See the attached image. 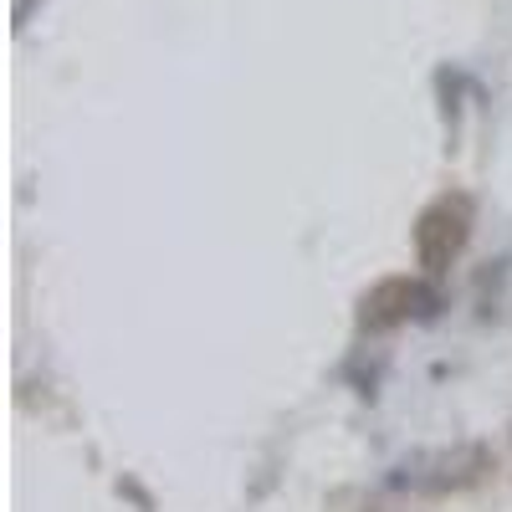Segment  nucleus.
<instances>
[{
    "mask_svg": "<svg viewBox=\"0 0 512 512\" xmlns=\"http://www.w3.org/2000/svg\"><path fill=\"white\" fill-rule=\"evenodd\" d=\"M461 241H466V200H441L431 216L420 221V231H415L425 272H441L451 256L461 251Z\"/></svg>",
    "mask_w": 512,
    "mask_h": 512,
    "instance_id": "1",
    "label": "nucleus"
}]
</instances>
